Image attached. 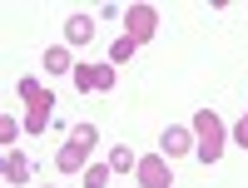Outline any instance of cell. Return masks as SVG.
<instances>
[{
  "label": "cell",
  "mask_w": 248,
  "mask_h": 188,
  "mask_svg": "<svg viewBox=\"0 0 248 188\" xmlns=\"http://www.w3.org/2000/svg\"><path fill=\"white\" fill-rule=\"evenodd\" d=\"M20 99H25V119H20V124H25V134H45L50 129V114H55V89L50 85H40V79H20Z\"/></svg>",
  "instance_id": "cell-1"
},
{
  "label": "cell",
  "mask_w": 248,
  "mask_h": 188,
  "mask_svg": "<svg viewBox=\"0 0 248 188\" xmlns=\"http://www.w3.org/2000/svg\"><path fill=\"white\" fill-rule=\"evenodd\" d=\"M223 119L214 114V109H199L194 114V154H199V163H218L223 159Z\"/></svg>",
  "instance_id": "cell-2"
},
{
  "label": "cell",
  "mask_w": 248,
  "mask_h": 188,
  "mask_svg": "<svg viewBox=\"0 0 248 188\" xmlns=\"http://www.w3.org/2000/svg\"><path fill=\"white\" fill-rule=\"evenodd\" d=\"M119 20H124V40H134V45H149L154 30H159V10L154 5H129Z\"/></svg>",
  "instance_id": "cell-3"
},
{
  "label": "cell",
  "mask_w": 248,
  "mask_h": 188,
  "mask_svg": "<svg viewBox=\"0 0 248 188\" xmlns=\"http://www.w3.org/2000/svg\"><path fill=\"white\" fill-rule=\"evenodd\" d=\"M134 178H139V188H174V163L164 154H144L139 169H134Z\"/></svg>",
  "instance_id": "cell-4"
},
{
  "label": "cell",
  "mask_w": 248,
  "mask_h": 188,
  "mask_svg": "<svg viewBox=\"0 0 248 188\" xmlns=\"http://www.w3.org/2000/svg\"><path fill=\"white\" fill-rule=\"evenodd\" d=\"M75 85L85 94H109L114 89V65L105 59V65H75Z\"/></svg>",
  "instance_id": "cell-5"
},
{
  "label": "cell",
  "mask_w": 248,
  "mask_h": 188,
  "mask_svg": "<svg viewBox=\"0 0 248 188\" xmlns=\"http://www.w3.org/2000/svg\"><path fill=\"white\" fill-rule=\"evenodd\" d=\"M159 154H164V159H184V154H194V134L184 129V124H169V129L159 134Z\"/></svg>",
  "instance_id": "cell-6"
},
{
  "label": "cell",
  "mask_w": 248,
  "mask_h": 188,
  "mask_svg": "<svg viewBox=\"0 0 248 188\" xmlns=\"http://www.w3.org/2000/svg\"><path fill=\"white\" fill-rule=\"evenodd\" d=\"M90 154H94V149H85V144L70 139L65 149L55 154V169H60V174H85V169H90Z\"/></svg>",
  "instance_id": "cell-7"
},
{
  "label": "cell",
  "mask_w": 248,
  "mask_h": 188,
  "mask_svg": "<svg viewBox=\"0 0 248 188\" xmlns=\"http://www.w3.org/2000/svg\"><path fill=\"white\" fill-rule=\"evenodd\" d=\"M30 178H35V163L20 154V149H10V154H5V183H10V188H25Z\"/></svg>",
  "instance_id": "cell-8"
},
{
  "label": "cell",
  "mask_w": 248,
  "mask_h": 188,
  "mask_svg": "<svg viewBox=\"0 0 248 188\" xmlns=\"http://www.w3.org/2000/svg\"><path fill=\"white\" fill-rule=\"evenodd\" d=\"M90 40H94V15L75 10V15L65 20V45H90Z\"/></svg>",
  "instance_id": "cell-9"
},
{
  "label": "cell",
  "mask_w": 248,
  "mask_h": 188,
  "mask_svg": "<svg viewBox=\"0 0 248 188\" xmlns=\"http://www.w3.org/2000/svg\"><path fill=\"white\" fill-rule=\"evenodd\" d=\"M45 70H50V74H75V55H70V45H50V50H45Z\"/></svg>",
  "instance_id": "cell-10"
},
{
  "label": "cell",
  "mask_w": 248,
  "mask_h": 188,
  "mask_svg": "<svg viewBox=\"0 0 248 188\" xmlns=\"http://www.w3.org/2000/svg\"><path fill=\"white\" fill-rule=\"evenodd\" d=\"M109 169L114 174H134L139 169V154L129 149V144H114V149H109Z\"/></svg>",
  "instance_id": "cell-11"
},
{
  "label": "cell",
  "mask_w": 248,
  "mask_h": 188,
  "mask_svg": "<svg viewBox=\"0 0 248 188\" xmlns=\"http://www.w3.org/2000/svg\"><path fill=\"white\" fill-rule=\"evenodd\" d=\"M109 174H114L109 163H90V169L79 174V178H85V188H109Z\"/></svg>",
  "instance_id": "cell-12"
},
{
  "label": "cell",
  "mask_w": 248,
  "mask_h": 188,
  "mask_svg": "<svg viewBox=\"0 0 248 188\" xmlns=\"http://www.w3.org/2000/svg\"><path fill=\"white\" fill-rule=\"evenodd\" d=\"M134 50H139L134 40H124V35H119L114 45H109V65H124V59H134Z\"/></svg>",
  "instance_id": "cell-13"
},
{
  "label": "cell",
  "mask_w": 248,
  "mask_h": 188,
  "mask_svg": "<svg viewBox=\"0 0 248 188\" xmlns=\"http://www.w3.org/2000/svg\"><path fill=\"white\" fill-rule=\"evenodd\" d=\"M20 129H25V124H20V119H0V144H5V149H15Z\"/></svg>",
  "instance_id": "cell-14"
},
{
  "label": "cell",
  "mask_w": 248,
  "mask_h": 188,
  "mask_svg": "<svg viewBox=\"0 0 248 188\" xmlns=\"http://www.w3.org/2000/svg\"><path fill=\"white\" fill-rule=\"evenodd\" d=\"M75 144H85V149H94V144H99V129H94V124H75V134H70Z\"/></svg>",
  "instance_id": "cell-15"
},
{
  "label": "cell",
  "mask_w": 248,
  "mask_h": 188,
  "mask_svg": "<svg viewBox=\"0 0 248 188\" xmlns=\"http://www.w3.org/2000/svg\"><path fill=\"white\" fill-rule=\"evenodd\" d=\"M238 129H248V109H243V119H238Z\"/></svg>",
  "instance_id": "cell-16"
},
{
  "label": "cell",
  "mask_w": 248,
  "mask_h": 188,
  "mask_svg": "<svg viewBox=\"0 0 248 188\" xmlns=\"http://www.w3.org/2000/svg\"><path fill=\"white\" fill-rule=\"evenodd\" d=\"M0 178H5V154H0Z\"/></svg>",
  "instance_id": "cell-17"
},
{
  "label": "cell",
  "mask_w": 248,
  "mask_h": 188,
  "mask_svg": "<svg viewBox=\"0 0 248 188\" xmlns=\"http://www.w3.org/2000/svg\"><path fill=\"white\" fill-rule=\"evenodd\" d=\"M0 119H5V114H0Z\"/></svg>",
  "instance_id": "cell-18"
},
{
  "label": "cell",
  "mask_w": 248,
  "mask_h": 188,
  "mask_svg": "<svg viewBox=\"0 0 248 188\" xmlns=\"http://www.w3.org/2000/svg\"><path fill=\"white\" fill-rule=\"evenodd\" d=\"M45 188H50V183H45Z\"/></svg>",
  "instance_id": "cell-19"
}]
</instances>
